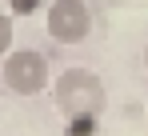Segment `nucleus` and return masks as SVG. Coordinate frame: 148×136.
<instances>
[{
    "label": "nucleus",
    "mask_w": 148,
    "mask_h": 136,
    "mask_svg": "<svg viewBox=\"0 0 148 136\" xmlns=\"http://www.w3.org/2000/svg\"><path fill=\"white\" fill-rule=\"evenodd\" d=\"M52 100H56V108L64 116H96L104 108V100H108V92H104V80L92 68L72 64L52 80Z\"/></svg>",
    "instance_id": "obj_1"
},
{
    "label": "nucleus",
    "mask_w": 148,
    "mask_h": 136,
    "mask_svg": "<svg viewBox=\"0 0 148 136\" xmlns=\"http://www.w3.org/2000/svg\"><path fill=\"white\" fill-rule=\"evenodd\" d=\"M4 84L16 96H36V92L48 88V56L36 52V48H16L4 56Z\"/></svg>",
    "instance_id": "obj_2"
},
{
    "label": "nucleus",
    "mask_w": 148,
    "mask_h": 136,
    "mask_svg": "<svg viewBox=\"0 0 148 136\" xmlns=\"http://www.w3.org/2000/svg\"><path fill=\"white\" fill-rule=\"evenodd\" d=\"M44 28L60 44H80L92 32V12H88L84 0H52L48 16H44Z\"/></svg>",
    "instance_id": "obj_3"
},
{
    "label": "nucleus",
    "mask_w": 148,
    "mask_h": 136,
    "mask_svg": "<svg viewBox=\"0 0 148 136\" xmlns=\"http://www.w3.org/2000/svg\"><path fill=\"white\" fill-rule=\"evenodd\" d=\"M8 52H12V16L0 12V56H8Z\"/></svg>",
    "instance_id": "obj_4"
},
{
    "label": "nucleus",
    "mask_w": 148,
    "mask_h": 136,
    "mask_svg": "<svg viewBox=\"0 0 148 136\" xmlns=\"http://www.w3.org/2000/svg\"><path fill=\"white\" fill-rule=\"evenodd\" d=\"M4 4L12 8V16H32L40 8V0H4Z\"/></svg>",
    "instance_id": "obj_5"
},
{
    "label": "nucleus",
    "mask_w": 148,
    "mask_h": 136,
    "mask_svg": "<svg viewBox=\"0 0 148 136\" xmlns=\"http://www.w3.org/2000/svg\"><path fill=\"white\" fill-rule=\"evenodd\" d=\"M144 68H148V44H144Z\"/></svg>",
    "instance_id": "obj_6"
}]
</instances>
